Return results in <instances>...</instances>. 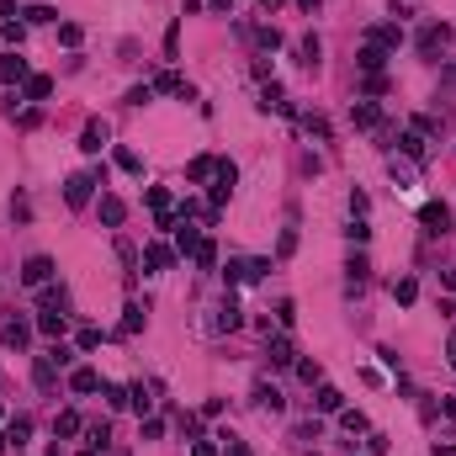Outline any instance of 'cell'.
Here are the masks:
<instances>
[{
	"mask_svg": "<svg viewBox=\"0 0 456 456\" xmlns=\"http://www.w3.org/2000/svg\"><path fill=\"white\" fill-rule=\"evenodd\" d=\"M419 223H424V234H451V207L446 202H424V213H419Z\"/></svg>",
	"mask_w": 456,
	"mask_h": 456,
	"instance_id": "1",
	"label": "cell"
},
{
	"mask_svg": "<svg viewBox=\"0 0 456 456\" xmlns=\"http://www.w3.org/2000/svg\"><path fill=\"white\" fill-rule=\"evenodd\" d=\"M271 271V260H228V281H260Z\"/></svg>",
	"mask_w": 456,
	"mask_h": 456,
	"instance_id": "2",
	"label": "cell"
},
{
	"mask_svg": "<svg viewBox=\"0 0 456 456\" xmlns=\"http://www.w3.org/2000/svg\"><path fill=\"white\" fill-rule=\"evenodd\" d=\"M451 43V27H440V21H430L424 32H419V53H440Z\"/></svg>",
	"mask_w": 456,
	"mask_h": 456,
	"instance_id": "3",
	"label": "cell"
},
{
	"mask_svg": "<svg viewBox=\"0 0 456 456\" xmlns=\"http://www.w3.org/2000/svg\"><path fill=\"white\" fill-rule=\"evenodd\" d=\"M106 139H112V128L96 117L91 128H85V133H80V149H85V154H101V149H106Z\"/></svg>",
	"mask_w": 456,
	"mask_h": 456,
	"instance_id": "4",
	"label": "cell"
},
{
	"mask_svg": "<svg viewBox=\"0 0 456 456\" xmlns=\"http://www.w3.org/2000/svg\"><path fill=\"white\" fill-rule=\"evenodd\" d=\"M48 276H53V260L48 255H32L27 265H21V281H27V287H43Z\"/></svg>",
	"mask_w": 456,
	"mask_h": 456,
	"instance_id": "5",
	"label": "cell"
},
{
	"mask_svg": "<svg viewBox=\"0 0 456 456\" xmlns=\"http://www.w3.org/2000/svg\"><path fill=\"white\" fill-rule=\"evenodd\" d=\"M91 186H96V176H69L64 202H69V207H85V202H91Z\"/></svg>",
	"mask_w": 456,
	"mask_h": 456,
	"instance_id": "6",
	"label": "cell"
},
{
	"mask_svg": "<svg viewBox=\"0 0 456 456\" xmlns=\"http://www.w3.org/2000/svg\"><path fill=\"white\" fill-rule=\"evenodd\" d=\"M143 265H149V271H170V265H176V250H170V244H149V250H143Z\"/></svg>",
	"mask_w": 456,
	"mask_h": 456,
	"instance_id": "7",
	"label": "cell"
},
{
	"mask_svg": "<svg viewBox=\"0 0 456 456\" xmlns=\"http://www.w3.org/2000/svg\"><path fill=\"white\" fill-rule=\"evenodd\" d=\"M313 409H318V414H339V409H345V393H339V387H318Z\"/></svg>",
	"mask_w": 456,
	"mask_h": 456,
	"instance_id": "8",
	"label": "cell"
},
{
	"mask_svg": "<svg viewBox=\"0 0 456 456\" xmlns=\"http://www.w3.org/2000/svg\"><path fill=\"white\" fill-rule=\"evenodd\" d=\"M0 80H5V85L27 80V59H21V53H5V59H0Z\"/></svg>",
	"mask_w": 456,
	"mask_h": 456,
	"instance_id": "9",
	"label": "cell"
},
{
	"mask_svg": "<svg viewBox=\"0 0 456 456\" xmlns=\"http://www.w3.org/2000/svg\"><path fill=\"white\" fill-rule=\"evenodd\" d=\"M154 85H159V91H170V96H180V101H191V85H186V80H180L176 69H165V75H159Z\"/></svg>",
	"mask_w": 456,
	"mask_h": 456,
	"instance_id": "10",
	"label": "cell"
},
{
	"mask_svg": "<svg viewBox=\"0 0 456 456\" xmlns=\"http://www.w3.org/2000/svg\"><path fill=\"white\" fill-rule=\"evenodd\" d=\"M361 69H366V75H382V64H387V53H382V48H377V43H366V48H361Z\"/></svg>",
	"mask_w": 456,
	"mask_h": 456,
	"instance_id": "11",
	"label": "cell"
},
{
	"mask_svg": "<svg viewBox=\"0 0 456 456\" xmlns=\"http://www.w3.org/2000/svg\"><path fill=\"white\" fill-rule=\"evenodd\" d=\"M350 122H356V128H377L382 112L372 106V101H356V106H350Z\"/></svg>",
	"mask_w": 456,
	"mask_h": 456,
	"instance_id": "12",
	"label": "cell"
},
{
	"mask_svg": "<svg viewBox=\"0 0 456 456\" xmlns=\"http://www.w3.org/2000/svg\"><path fill=\"white\" fill-rule=\"evenodd\" d=\"M339 430L345 435H366V414L361 409H339Z\"/></svg>",
	"mask_w": 456,
	"mask_h": 456,
	"instance_id": "13",
	"label": "cell"
},
{
	"mask_svg": "<svg viewBox=\"0 0 456 456\" xmlns=\"http://www.w3.org/2000/svg\"><path fill=\"white\" fill-rule=\"evenodd\" d=\"M122 218H128V207H122L117 197H101V223H106V228H117Z\"/></svg>",
	"mask_w": 456,
	"mask_h": 456,
	"instance_id": "14",
	"label": "cell"
},
{
	"mask_svg": "<svg viewBox=\"0 0 456 456\" xmlns=\"http://www.w3.org/2000/svg\"><path fill=\"white\" fill-rule=\"evenodd\" d=\"M0 335H5V345H11V350H21V345H27V339H32V329H27V324H21V318H11V324H5V329H0Z\"/></svg>",
	"mask_w": 456,
	"mask_h": 456,
	"instance_id": "15",
	"label": "cell"
},
{
	"mask_svg": "<svg viewBox=\"0 0 456 456\" xmlns=\"http://www.w3.org/2000/svg\"><path fill=\"white\" fill-rule=\"evenodd\" d=\"M32 382H38L43 393H53V356H38V366H32Z\"/></svg>",
	"mask_w": 456,
	"mask_h": 456,
	"instance_id": "16",
	"label": "cell"
},
{
	"mask_svg": "<svg viewBox=\"0 0 456 456\" xmlns=\"http://www.w3.org/2000/svg\"><path fill=\"white\" fill-rule=\"evenodd\" d=\"M69 387H75V393H96V387H101V377L91 372V366H75V377H69Z\"/></svg>",
	"mask_w": 456,
	"mask_h": 456,
	"instance_id": "17",
	"label": "cell"
},
{
	"mask_svg": "<svg viewBox=\"0 0 456 456\" xmlns=\"http://www.w3.org/2000/svg\"><path fill=\"white\" fill-rule=\"evenodd\" d=\"M318 53H324V43H318L313 32H308V38H302V48H298V64H308V69H318Z\"/></svg>",
	"mask_w": 456,
	"mask_h": 456,
	"instance_id": "18",
	"label": "cell"
},
{
	"mask_svg": "<svg viewBox=\"0 0 456 456\" xmlns=\"http://www.w3.org/2000/svg\"><path fill=\"white\" fill-rule=\"evenodd\" d=\"M38 329L48 339H64V313H53V308H48V313H38Z\"/></svg>",
	"mask_w": 456,
	"mask_h": 456,
	"instance_id": "19",
	"label": "cell"
},
{
	"mask_svg": "<svg viewBox=\"0 0 456 456\" xmlns=\"http://www.w3.org/2000/svg\"><path fill=\"white\" fill-rule=\"evenodd\" d=\"M5 435H11V446L21 451V446H27V435H32V419H27V414H16V419H11V430H5Z\"/></svg>",
	"mask_w": 456,
	"mask_h": 456,
	"instance_id": "20",
	"label": "cell"
},
{
	"mask_svg": "<svg viewBox=\"0 0 456 456\" xmlns=\"http://www.w3.org/2000/svg\"><path fill=\"white\" fill-rule=\"evenodd\" d=\"M48 91H53L48 75H27V101H48Z\"/></svg>",
	"mask_w": 456,
	"mask_h": 456,
	"instance_id": "21",
	"label": "cell"
},
{
	"mask_svg": "<svg viewBox=\"0 0 456 456\" xmlns=\"http://www.w3.org/2000/svg\"><path fill=\"white\" fill-rule=\"evenodd\" d=\"M191 260H197L202 271H213V265H218V244H213V239H202V244H197V255H191Z\"/></svg>",
	"mask_w": 456,
	"mask_h": 456,
	"instance_id": "22",
	"label": "cell"
},
{
	"mask_svg": "<svg viewBox=\"0 0 456 456\" xmlns=\"http://www.w3.org/2000/svg\"><path fill=\"white\" fill-rule=\"evenodd\" d=\"M213 170H218V165H213V159H207V154H197V159H191V165H186V180H207V176H213Z\"/></svg>",
	"mask_w": 456,
	"mask_h": 456,
	"instance_id": "23",
	"label": "cell"
},
{
	"mask_svg": "<svg viewBox=\"0 0 456 456\" xmlns=\"http://www.w3.org/2000/svg\"><path fill=\"white\" fill-rule=\"evenodd\" d=\"M345 271H350V287H366V276H372L366 255H350V265H345Z\"/></svg>",
	"mask_w": 456,
	"mask_h": 456,
	"instance_id": "24",
	"label": "cell"
},
{
	"mask_svg": "<svg viewBox=\"0 0 456 456\" xmlns=\"http://www.w3.org/2000/svg\"><path fill=\"white\" fill-rule=\"evenodd\" d=\"M398 149H403L409 159H424V133H403V139H398Z\"/></svg>",
	"mask_w": 456,
	"mask_h": 456,
	"instance_id": "25",
	"label": "cell"
},
{
	"mask_svg": "<svg viewBox=\"0 0 456 456\" xmlns=\"http://www.w3.org/2000/svg\"><path fill=\"white\" fill-rule=\"evenodd\" d=\"M197 244H202L197 228H176V250H180V255H197Z\"/></svg>",
	"mask_w": 456,
	"mask_h": 456,
	"instance_id": "26",
	"label": "cell"
},
{
	"mask_svg": "<svg viewBox=\"0 0 456 456\" xmlns=\"http://www.w3.org/2000/svg\"><path fill=\"white\" fill-rule=\"evenodd\" d=\"M265 356H271V366H292V345H287V339H271Z\"/></svg>",
	"mask_w": 456,
	"mask_h": 456,
	"instance_id": "27",
	"label": "cell"
},
{
	"mask_svg": "<svg viewBox=\"0 0 456 456\" xmlns=\"http://www.w3.org/2000/svg\"><path fill=\"white\" fill-rule=\"evenodd\" d=\"M255 398H260V409H271V414L281 409V393L271 387V382H260V387H255Z\"/></svg>",
	"mask_w": 456,
	"mask_h": 456,
	"instance_id": "28",
	"label": "cell"
},
{
	"mask_svg": "<svg viewBox=\"0 0 456 456\" xmlns=\"http://www.w3.org/2000/svg\"><path fill=\"white\" fill-rule=\"evenodd\" d=\"M106 440H112V424L96 419V424H91V451H106Z\"/></svg>",
	"mask_w": 456,
	"mask_h": 456,
	"instance_id": "29",
	"label": "cell"
},
{
	"mask_svg": "<svg viewBox=\"0 0 456 456\" xmlns=\"http://www.w3.org/2000/svg\"><path fill=\"white\" fill-rule=\"evenodd\" d=\"M393 298L403 302V308H409V302L419 298V287H414V276H403V281H393Z\"/></svg>",
	"mask_w": 456,
	"mask_h": 456,
	"instance_id": "30",
	"label": "cell"
},
{
	"mask_svg": "<svg viewBox=\"0 0 456 456\" xmlns=\"http://www.w3.org/2000/svg\"><path fill=\"white\" fill-rule=\"evenodd\" d=\"M139 329H143V308H139V302H133V308L122 313V335H139Z\"/></svg>",
	"mask_w": 456,
	"mask_h": 456,
	"instance_id": "31",
	"label": "cell"
},
{
	"mask_svg": "<svg viewBox=\"0 0 456 456\" xmlns=\"http://www.w3.org/2000/svg\"><path fill=\"white\" fill-rule=\"evenodd\" d=\"M27 21H32V27H48V21H59V11H53V5H32Z\"/></svg>",
	"mask_w": 456,
	"mask_h": 456,
	"instance_id": "32",
	"label": "cell"
},
{
	"mask_svg": "<svg viewBox=\"0 0 456 456\" xmlns=\"http://www.w3.org/2000/svg\"><path fill=\"white\" fill-rule=\"evenodd\" d=\"M128 403H133V409H139V414H149V409H154V398H149V387H133V393H128Z\"/></svg>",
	"mask_w": 456,
	"mask_h": 456,
	"instance_id": "33",
	"label": "cell"
},
{
	"mask_svg": "<svg viewBox=\"0 0 456 456\" xmlns=\"http://www.w3.org/2000/svg\"><path fill=\"white\" fill-rule=\"evenodd\" d=\"M80 38H85V32H80V21H64V27H59V43H64V48H80Z\"/></svg>",
	"mask_w": 456,
	"mask_h": 456,
	"instance_id": "34",
	"label": "cell"
},
{
	"mask_svg": "<svg viewBox=\"0 0 456 456\" xmlns=\"http://www.w3.org/2000/svg\"><path fill=\"white\" fill-rule=\"evenodd\" d=\"M239 324H244L239 308H234V302H223V308H218V329H239Z\"/></svg>",
	"mask_w": 456,
	"mask_h": 456,
	"instance_id": "35",
	"label": "cell"
},
{
	"mask_svg": "<svg viewBox=\"0 0 456 456\" xmlns=\"http://www.w3.org/2000/svg\"><path fill=\"white\" fill-rule=\"evenodd\" d=\"M53 435H80V414H59L53 419Z\"/></svg>",
	"mask_w": 456,
	"mask_h": 456,
	"instance_id": "36",
	"label": "cell"
},
{
	"mask_svg": "<svg viewBox=\"0 0 456 456\" xmlns=\"http://www.w3.org/2000/svg\"><path fill=\"white\" fill-rule=\"evenodd\" d=\"M218 440H223V451H228V456H250V446H244V440H239L234 430H223Z\"/></svg>",
	"mask_w": 456,
	"mask_h": 456,
	"instance_id": "37",
	"label": "cell"
},
{
	"mask_svg": "<svg viewBox=\"0 0 456 456\" xmlns=\"http://www.w3.org/2000/svg\"><path fill=\"white\" fill-rule=\"evenodd\" d=\"M117 165H122V170H128V176H139V170H143V159L133 154V149H117Z\"/></svg>",
	"mask_w": 456,
	"mask_h": 456,
	"instance_id": "38",
	"label": "cell"
},
{
	"mask_svg": "<svg viewBox=\"0 0 456 456\" xmlns=\"http://www.w3.org/2000/svg\"><path fill=\"white\" fill-rule=\"evenodd\" d=\"M255 38H260V48H271V53H276V48H281V32H276V27H260Z\"/></svg>",
	"mask_w": 456,
	"mask_h": 456,
	"instance_id": "39",
	"label": "cell"
},
{
	"mask_svg": "<svg viewBox=\"0 0 456 456\" xmlns=\"http://www.w3.org/2000/svg\"><path fill=\"white\" fill-rule=\"evenodd\" d=\"M101 398H106V409H122L128 403V387H101Z\"/></svg>",
	"mask_w": 456,
	"mask_h": 456,
	"instance_id": "40",
	"label": "cell"
},
{
	"mask_svg": "<svg viewBox=\"0 0 456 456\" xmlns=\"http://www.w3.org/2000/svg\"><path fill=\"white\" fill-rule=\"evenodd\" d=\"M281 255H292V250H298V228H281V244H276Z\"/></svg>",
	"mask_w": 456,
	"mask_h": 456,
	"instance_id": "41",
	"label": "cell"
},
{
	"mask_svg": "<svg viewBox=\"0 0 456 456\" xmlns=\"http://www.w3.org/2000/svg\"><path fill=\"white\" fill-rule=\"evenodd\" d=\"M101 345V329H80V350H96Z\"/></svg>",
	"mask_w": 456,
	"mask_h": 456,
	"instance_id": "42",
	"label": "cell"
},
{
	"mask_svg": "<svg viewBox=\"0 0 456 456\" xmlns=\"http://www.w3.org/2000/svg\"><path fill=\"white\" fill-rule=\"evenodd\" d=\"M387 446H393V440H387V435H366V451H372V456H382V451H387Z\"/></svg>",
	"mask_w": 456,
	"mask_h": 456,
	"instance_id": "43",
	"label": "cell"
},
{
	"mask_svg": "<svg viewBox=\"0 0 456 456\" xmlns=\"http://www.w3.org/2000/svg\"><path fill=\"white\" fill-rule=\"evenodd\" d=\"M298 377L302 382H318V361H298Z\"/></svg>",
	"mask_w": 456,
	"mask_h": 456,
	"instance_id": "44",
	"label": "cell"
},
{
	"mask_svg": "<svg viewBox=\"0 0 456 456\" xmlns=\"http://www.w3.org/2000/svg\"><path fill=\"white\" fill-rule=\"evenodd\" d=\"M191 456H218V446H213V440H197V446H191Z\"/></svg>",
	"mask_w": 456,
	"mask_h": 456,
	"instance_id": "45",
	"label": "cell"
},
{
	"mask_svg": "<svg viewBox=\"0 0 456 456\" xmlns=\"http://www.w3.org/2000/svg\"><path fill=\"white\" fill-rule=\"evenodd\" d=\"M440 414H446V419L456 424V398H440Z\"/></svg>",
	"mask_w": 456,
	"mask_h": 456,
	"instance_id": "46",
	"label": "cell"
},
{
	"mask_svg": "<svg viewBox=\"0 0 456 456\" xmlns=\"http://www.w3.org/2000/svg\"><path fill=\"white\" fill-rule=\"evenodd\" d=\"M11 11H16V0H0V16H11Z\"/></svg>",
	"mask_w": 456,
	"mask_h": 456,
	"instance_id": "47",
	"label": "cell"
},
{
	"mask_svg": "<svg viewBox=\"0 0 456 456\" xmlns=\"http://www.w3.org/2000/svg\"><path fill=\"white\" fill-rule=\"evenodd\" d=\"M207 5H213V11H228V5H234V0H207Z\"/></svg>",
	"mask_w": 456,
	"mask_h": 456,
	"instance_id": "48",
	"label": "cell"
},
{
	"mask_svg": "<svg viewBox=\"0 0 456 456\" xmlns=\"http://www.w3.org/2000/svg\"><path fill=\"white\" fill-rule=\"evenodd\" d=\"M440 281H446V287H451V292H456V271H446V276H440Z\"/></svg>",
	"mask_w": 456,
	"mask_h": 456,
	"instance_id": "49",
	"label": "cell"
},
{
	"mask_svg": "<svg viewBox=\"0 0 456 456\" xmlns=\"http://www.w3.org/2000/svg\"><path fill=\"white\" fill-rule=\"evenodd\" d=\"M435 456H456V446H435Z\"/></svg>",
	"mask_w": 456,
	"mask_h": 456,
	"instance_id": "50",
	"label": "cell"
},
{
	"mask_svg": "<svg viewBox=\"0 0 456 456\" xmlns=\"http://www.w3.org/2000/svg\"><path fill=\"white\" fill-rule=\"evenodd\" d=\"M446 356H451V366H456V335H451V345H446Z\"/></svg>",
	"mask_w": 456,
	"mask_h": 456,
	"instance_id": "51",
	"label": "cell"
},
{
	"mask_svg": "<svg viewBox=\"0 0 456 456\" xmlns=\"http://www.w3.org/2000/svg\"><path fill=\"white\" fill-rule=\"evenodd\" d=\"M5 451H11V435H0V456H5Z\"/></svg>",
	"mask_w": 456,
	"mask_h": 456,
	"instance_id": "52",
	"label": "cell"
},
{
	"mask_svg": "<svg viewBox=\"0 0 456 456\" xmlns=\"http://www.w3.org/2000/svg\"><path fill=\"white\" fill-rule=\"evenodd\" d=\"M260 5H265V11H276V5H281V0H260Z\"/></svg>",
	"mask_w": 456,
	"mask_h": 456,
	"instance_id": "53",
	"label": "cell"
},
{
	"mask_svg": "<svg viewBox=\"0 0 456 456\" xmlns=\"http://www.w3.org/2000/svg\"><path fill=\"white\" fill-rule=\"evenodd\" d=\"M298 5H302V11H313V5H318V0H298Z\"/></svg>",
	"mask_w": 456,
	"mask_h": 456,
	"instance_id": "54",
	"label": "cell"
},
{
	"mask_svg": "<svg viewBox=\"0 0 456 456\" xmlns=\"http://www.w3.org/2000/svg\"><path fill=\"white\" fill-rule=\"evenodd\" d=\"M48 456H64V451H59V446H53V451H48Z\"/></svg>",
	"mask_w": 456,
	"mask_h": 456,
	"instance_id": "55",
	"label": "cell"
},
{
	"mask_svg": "<svg viewBox=\"0 0 456 456\" xmlns=\"http://www.w3.org/2000/svg\"><path fill=\"white\" fill-rule=\"evenodd\" d=\"M85 456H96V451H85Z\"/></svg>",
	"mask_w": 456,
	"mask_h": 456,
	"instance_id": "56",
	"label": "cell"
}]
</instances>
